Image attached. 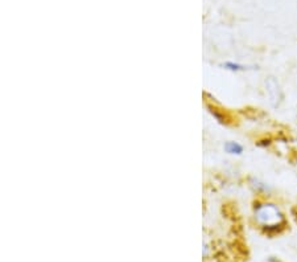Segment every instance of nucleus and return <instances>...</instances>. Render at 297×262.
Wrapping results in <instances>:
<instances>
[{
  "instance_id": "nucleus-1",
  "label": "nucleus",
  "mask_w": 297,
  "mask_h": 262,
  "mask_svg": "<svg viewBox=\"0 0 297 262\" xmlns=\"http://www.w3.org/2000/svg\"><path fill=\"white\" fill-rule=\"evenodd\" d=\"M255 220L267 232H278L285 225L283 212L275 204H259L255 207Z\"/></svg>"
},
{
  "instance_id": "nucleus-2",
  "label": "nucleus",
  "mask_w": 297,
  "mask_h": 262,
  "mask_svg": "<svg viewBox=\"0 0 297 262\" xmlns=\"http://www.w3.org/2000/svg\"><path fill=\"white\" fill-rule=\"evenodd\" d=\"M226 150H227L230 154H242V151H243V147H242L239 143L228 142L227 145H226Z\"/></svg>"
}]
</instances>
